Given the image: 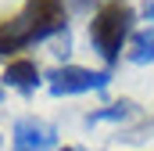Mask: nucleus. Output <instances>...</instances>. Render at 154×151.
<instances>
[{
  "instance_id": "nucleus-1",
  "label": "nucleus",
  "mask_w": 154,
  "mask_h": 151,
  "mask_svg": "<svg viewBox=\"0 0 154 151\" xmlns=\"http://www.w3.org/2000/svg\"><path fill=\"white\" fill-rule=\"evenodd\" d=\"M68 33V11L65 0H25V7L14 18L0 22V58L25 50L39 40Z\"/></svg>"
},
{
  "instance_id": "nucleus-2",
  "label": "nucleus",
  "mask_w": 154,
  "mask_h": 151,
  "mask_svg": "<svg viewBox=\"0 0 154 151\" xmlns=\"http://www.w3.org/2000/svg\"><path fill=\"white\" fill-rule=\"evenodd\" d=\"M133 7L129 4H104L97 14H93V22H90V43H93V50L108 61V69H115V61L122 58V43L129 40L133 33Z\"/></svg>"
},
{
  "instance_id": "nucleus-3",
  "label": "nucleus",
  "mask_w": 154,
  "mask_h": 151,
  "mask_svg": "<svg viewBox=\"0 0 154 151\" xmlns=\"http://www.w3.org/2000/svg\"><path fill=\"white\" fill-rule=\"evenodd\" d=\"M111 83V69H82V65H57L47 72V90L54 97H72V94H90L104 90Z\"/></svg>"
},
{
  "instance_id": "nucleus-4",
  "label": "nucleus",
  "mask_w": 154,
  "mask_h": 151,
  "mask_svg": "<svg viewBox=\"0 0 154 151\" xmlns=\"http://www.w3.org/2000/svg\"><path fill=\"white\" fill-rule=\"evenodd\" d=\"M57 148V130L36 115H25L14 122L11 133V151H54Z\"/></svg>"
},
{
  "instance_id": "nucleus-5",
  "label": "nucleus",
  "mask_w": 154,
  "mask_h": 151,
  "mask_svg": "<svg viewBox=\"0 0 154 151\" xmlns=\"http://www.w3.org/2000/svg\"><path fill=\"white\" fill-rule=\"evenodd\" d=\"M0 83L11 86V90H18V94H32V90L39 86V69H36V61H29V58H14V61H7Z\"/></svg>"
},
{
  "instance_id": "nucleus-6",
  "label": "nucleus",
  "mask_w": 154,
  "mask_h": 151,
  "mask_svg": "<svg viewBox=\"0 0 154 151\" xmlns=\"http://www.w3.org/2000/svg\"><path fill=\"white\" fill-rule=\"evenodd\" d=\"M143 18H147L151 25L140 29L136 36L129 40V61H133V65H151L154 61V4L143 7Z\"/></svg>"
},
{
  "instance_id": "nucleus-7",
  "label": "nucleus",
  "mask_w": 154,
  "mask_h": 151,
  "mask_svg": "<svg viewBox=\"0 0 154 151\" xmlns=\"http://www.w3.org/2000/svg\"><path fill=\"white\" fill-rule=\"evenodd\" d=\"M133 108H136L133 101H118V104H108L104 112H90L86 122H90V126H93V122H122V119L133 115Z\"/></svg>"
},
{
  "instance_id": "nucleus-8",
  "label": "nucleus",
  "mask_w": 154,
  "mask_h": 151,
  "mask_svg": "<svg viewBox=\"0 0 154 151\" xmlns=\"http://www.w3.org/2000/svg\"><path fill=\"white\" fill-rule=\"evenodd\" d=\"M57 151H75V148H57Z\"/></svg>"
},
{
  "instance_id": "nucleus-9",
  "label": "nucleus",
  "mask_w": 154,
  "mask_h": 151,
  "mask_svg": "<svg viewBox=\"0 0 154 151\" xmlns=\"http://www.w3.org/2000/svg\"><path fill=\"white\" fill-rule=\"evenodd\" d=\"M0 101H4V86H0Z\"/></svg>"
}]
</instances>
